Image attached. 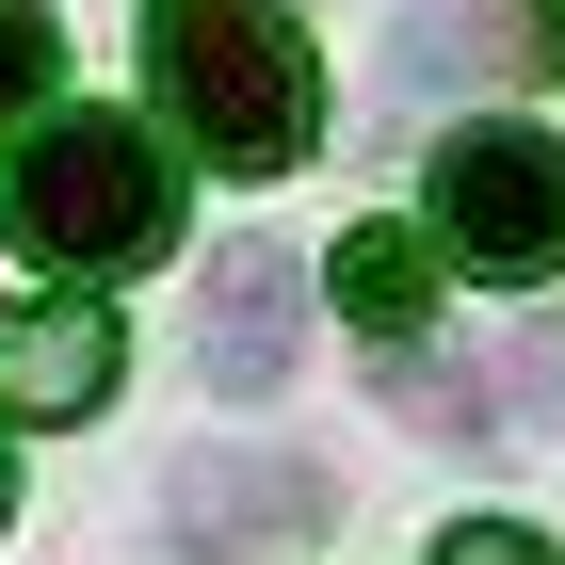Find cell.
<instances>
[{"label":"cell","instance_id":"cell-5","mask_svg":"<svg viewBox=\"0 0 565 565\" xmlns=\"http://www.w3.org/2000/svg\"><path fill=\"white\" fill-rule=\"evenodd\" d=\"M291 340H307V259L291 243H226L211 259V323H194V372H211L226 404H259L275 372H291Z\"/></svg>","mask_w":565,"mask_h":565},{"label":"cell","instance_id":"cell-9","mask_svg":"<svg viewBox=\"0 0 565 565\" xmlns=\"http://www.w3.org/2000/svg\"><path fill=\"white\" fill-rule=\"evenodd\" d=\"M436 565H550V533H533V518H452Z\"/></svg>","mask_w":565,"mask_h":565},{"label":"cell","instance_id":"cell-7","mask_svg":"<svg viewBox=\"0 0 565 565\" xmlns=\"http://www.w3.org/2000/svg\"><path fill=\"white\" fill-rule=\"evenodd\" d=\"M323 275H340V307H355V323H388V340H404V323L436 307V259H420V226H340V259H323Z\"/></svg>","mask_w":565,"mask_h":565},{"label":"cell","instance_id":"cell-4","mask_svg":"<svg viewBox=\"0 0 565 565\" xmlns=\"http://www.w3.org/2000/svg\"><path fill=\"white\" fill-rule=\"evenodd\" d=\"M114 372H130V340H114V307H97V291L0 307V420L65 436V420H97V404H114Z\"/></svg>","mask_w":565,"mask_h":565},{"label":"cell","instance_id":"cell-1","mask_svg":"<svg viewBox=\"0 0 565 565\" xmlns=\"http://www.w3.org/2000/svg\"><path fill=\"white\" fill-rule=\"evenodd\" d=\"M146 82L226 178H291L323 146V65H307L291 0H162L146 17Z\"/></svg>","mask_w":565,"mask_h":565},{"label":"cell","instance_id":"cell-6","mask_svg":"<svg viewBox=\"0 0 565 565\" xmlns=\"http://www.w3.org/2000/svg\"><path fill=\"white\" fill-rule=\"evenodd\" d=\"M275 518H307V469H243V452L178 469V565H243Z\"/></svg>","mask_w":565,"mask_h":565},{"label":"cell","instance_id":"cell-3","mask_svg":"<svg viewBox=\"0 0 565 565\" xmlns=\"http://www.w3.org/2000/svg\"><path fill=\"white\" fill-rule=\"evenodd\" d=\"M436 226L469 243V275H565V146L533 114L436 130Z\"/></svg>","mask_w":565,"mask_h":565},{"label":"cell","instance_id":"cell-10","mask_svg":"<svg viewBox=\"0 0 565 565\" xmlns=\"http://www.w3.org/2000/svg\"><path fill=\"white\" fill-rule=\"evenodd\" d=\"M518 388H533V420H565V323H533V355H518Z\"/></svg>","mask_w":565,"mask_h":565},{"label":"cell","instance_id":"cell-2","mask_svg":"<svg viewBox=\"0 0 565 565\" xmlns=\"http://www.w3.org/2000/svg\"><path fill=\"white\" fill-rule=\"evenodd\" d=\"M0 226L49 275H130V259H162V226H178V146L130 130V114H49L0 162Z\"/></svg>","mask_w":565,"mask_h":565},{"label":"cell","instance_id":"cell-11","mask_svg":"<svg viewBox=\"0 0 565 565\" xmlns=\"http://www.w3.org/2000/svg\"><path fill=\"white\" fill-rule=\"evenodd\" d=\"M550 49H565V33H550Z\"/></svg>","mask_w":565,"mask_h":565},{"label":"cell","instance_id":"cell-8","mask_svg":"<svg viewBox=\"0 0 565 565\" xmlns=\"http://www.w3.org/2000/svg\"><path fill=\"white\" fill-rule=\"evenodd\" d=\"M33 97H49V17L0 0V114H33Z\"/></svg>","mask_w":565,"mask_h":565}]
</instances>
